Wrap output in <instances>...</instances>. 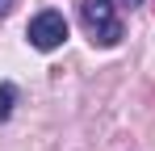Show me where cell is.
<instances>
[{"label":"cell","instance_id":"cell-1","mask_svg":"<svg viewBox=\"0 0 155 151\" xmlns=\"http://www.w3.org/2000/svg\"><path fill=\"white\" fill-rule=\"evenodd\" d=\"M80 17H84L97 46H117L122 42V21H117L113 0H80Z\"/></svg>","mask_w":155,"mask_h":151},{"label":"cell","instance_id":"cell-2","mask_svg":"<svg viewBox=\"0 0 155 151\" xmlns=\"http://www.w3.org/2000/svg\"><path fill=\"white\" fill-rule=\"evenodd\" d=\"M25 38H29L38 50H54V46H63V38H67V21H63V13H54V8L38 13V17L29 21Z\"/></svg>","mask_w":155,"mask_h":151},{"label":"cell","instance_id":"cell-3","mask_svg":"<svg viewBox=\"0 0 155 151\" xmlns=\"http://www.w3.org/2000/svg\"><path fill=\"white\" fill-rule=\"evenodd\" d=\"M13 105H17V84H0V122L13 113Z\"/></svg>","mask_w":155,"mask_h":151},{"label":"cell","instance_id":"cell-4","mask_svg":"<svg viewBox=\"0 0 155 151\" xmlns=\"http://www.w3.org/2000/svg\"><path fill=\"white\" fill-rule=\"evenodd\" d=\"M13 4H17V0H0V17H8V13H13Z\"/></svg>","mask_w":155,"mask_h":151},{"label":"cell","instance_id":"cell-5","mask_svg":"<svg viewBox=\"0 0 155 151\" xmlns=\"http://www.w3.org/2000/svg\"><path fill=\"white\" fill-rule=\"evenodd\" d=\"M130 4H138V0H130Z\"/></svg>","mask_w":155,"mask_h":151}]
</instances>
